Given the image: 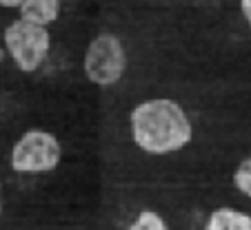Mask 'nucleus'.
<instances>
[{"mask_svg":"<svg viewBox=\"0 0 251 230\" xmlns=\"http://www.w3.org/2000/svg\"><path fill=\"white\" fill-rule=\"evenodd\" d=\"M202 230H251V215L231 206H220L207 217Z\"/></svg>","mask_w":251,"mask_h":230,"instance_id":"obj_6","label":"nucleus"},{"mask_svg":"<svg viewBox=\"0 0 251 230\" xmlns=\"http://www.w3.org/2000/svg\"><path fill=\"white\" fill-rule=\"evenodd\" d=\"M18 14V18L27 20V22L51 27L53 22H58L62 14V0H23Z\"/></svg>","mask_w":251,"mask_h":230,"instance_id":"obj_5","label":"nucleus"},{"mask_svg":"<svg viewBox=\"0 0 251 230\" xmlns=\"http://www.w3.org/2000/svg\"><path fill=\"white\" fill-rule=\"evenodd\" d=\"M240 14L245 18L247 27L251 29V0H240Z\"/></svg>","mask_w":251,"mask_h":230,"instance_id":"obj_9","label":"nucleus"},{"mask_svg":"<svg viewBox=\"0 0 251 230\" xmlns=\"http://www.w3.org/2000/svg\"><path fill=\"white\" fill-rule=\"evenodd\" d=\"M129 133L138 150L151 157L180 153L194 142V122L180 102L149 98L129 113Z\"/></svg>","mask_w":251,"mask_h":230,"instance_id":"obj_1","label":"nucleus"},{"mask_svg":"<svg viewBox=\"0 0 251 230\" xmlns=\"http://www.w3.org/2000/svg\"><path fill=\"white\" fill-rule=\"evenodd\" d=\"M127 230H171V228L160 212L145 208V210H140L133 217V221L127 226Z\"/></svg>","mask_w":251,"mask_h":230,"instance_id":"obj_7","label":"nucleus"},{"mask_svg":"<svg viewBox=\"0 0 251 230\" xmlns=\"http://www.w3.org/2000/svg\"><path fill=\"white\" fill-rule=\"evenodd\" d=\"M7 58V51H5V47H2V42H0V62Z\"/></svg>","mask_w":251,"mask_h":230,"instance_id":"obj_11","label":"nucleus"},{"mask_svg":"<svg viewBox=\"0 0 251 230\" xmlns=\"http://www.w3.org/2000/svg\"><path fill=\"white\" fill-rule=\"evenodd\" d=\"M2 47L18 71L36 73L51 51V31L49 27L16 18L2 31Z\"/></svg>","mask_w":251,"mask_h":230,"instance_id":"obj_2","label":"nucleus"},{"mask_svg":"<svg viewBox=\"0 0 251 230\" xmlns=\"http://www.w3.org/2000/svg\"><path fill=\"white\" fill-rule=\"evenodd\" d=\"M0 120H2V113H0Z\"/></svg>","mask_w":251,"mask_h":230,"instance_id":"obj_13","label":"nucleus"},{"mask_svg":"<svg viewBox=\"0 0 251 230\" xmlns=\"http://www.w3.org/2000/svg\"><path fill=\"white\" fill-rule=\"evenodd\" d=\"M127 66V49L116 33L102 31L89 40L82 56V71L94 86H100V89L116 86L125 78Z\"/></svg>","mask_w":251,"mask_h":230,"instance_id":"obj_3","label":"nucleus"},{"mask_svg":"<svg viewBox=\"0 0 251 230\" xmlns=\"http://www.w3.org/2000/svg\"><path fill=\"white\" fill-rule=\"evenodd\" d=\"M20 5H23V0H0L2 9H18Z\"/></svg>","mask_w":251,"mask_h":230,"instance_id":"obj_10","label":"nucleus"},{"mask_svg":"<svg viewBox=\"0 0 251 230\" xmlns=\"http://www.w3.org/2000/svg\"><path fill=\"white\" fill-rule=\"evenodd\" d=\"M233 186L240 195L251 199V155H247L233 170Z\"/></svg>","mask_w":251,"mask_h":230,"instance_id":"obj_8","label":"nucleus"},{"mask_svg":"<svg viewBox=\"0 0 251 230\" xmlns=\"http://www.w3.org/2000/svg\"><path fill=\"white\" fill-rule=\"evenodd\" d=\"M0 215H2V179H0Z\"/></svg>","mask_w":251,"mask_h":230,"instance_id":"obj_12","label":"nucleus"},{"mask_svg":"<svg viewBox=\"0 0 251 230\" xmlns=\"http://www.w3.org/2000/svg\"><path fill=\"white\" fill-rule=\"evenodd\" d=\"M62 144L51 131L29 128L14 142L9 166L20 175H45L60 166Z\"/></svg>","mask_w":251,"mask_h":230,"instance_id":"obj_4","label":"nucleus"}]
</instances>
